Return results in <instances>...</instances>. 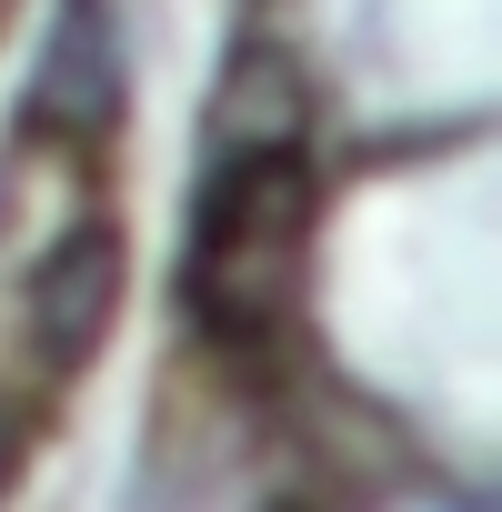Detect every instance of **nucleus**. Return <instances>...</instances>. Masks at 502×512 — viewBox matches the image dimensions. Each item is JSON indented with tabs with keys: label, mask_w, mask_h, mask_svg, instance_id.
<instances>
[{
	"label": "nucleus",
	"mask_w": 502,
	"mask_h": 512,
	"mask_svg": "<svg viewBox=\"0 0 502 512\" xmlns=\"http://www.w3.org/2000/svg\"><path fill=\"white\" fill-rule=\"evenodd\" d=\"M302 251H312V171L292 141H251L201 181L191 251H181V292L211 342H262L292 292H302Z\"/></svg>",
	"instance_id": "nucleus-1"
},
{
	"label": "nucleus",
	"mask_w": 502,
	"mask_h": 512,
	"mask_svg": "<svg viewBox=\"0 0 502 512\" xmlns=\"http://www.w3.org/2000/svg\"><path fill=\"white\" fill-rule=\"evenodd\" d=\"M111 121H121V11H111V0H61L51 51L31 71V131L91 141Z\"/></svg>",
	"instance_id": "nucleus-2"
},
{
	"label": "nucleus",
	"mask_w": 502,
	"mask_h": 512,
	"mask_svg": "<svg viewBox=\"0 0 502 512\" xmlns=\"http://www.w3.org/2000/svg\"><path fill=\"white\" fill-rule=\"evenodd\" d=\"M111 312H121V231L111 221H71L51 241V262L31 272V342H41V362L51 372L91 362Z\"/></svg>",
	"instance_id": "nucleus-3"
},
{
	"label": "nucleus",
	"mask_w": 502,
	"mask_h": 512,
	"mask_svg": "<svg viewBox=\"0 0 502 512\" xmlns=\"http://www.w3.org/2000/svg\"><path fill=\"white\" fill-rule=\"evenodd\" d=\"M0 472H11V412H0Z\"/></svg>",
	"instance_id": "nucleus-4"
}]
</instances>
